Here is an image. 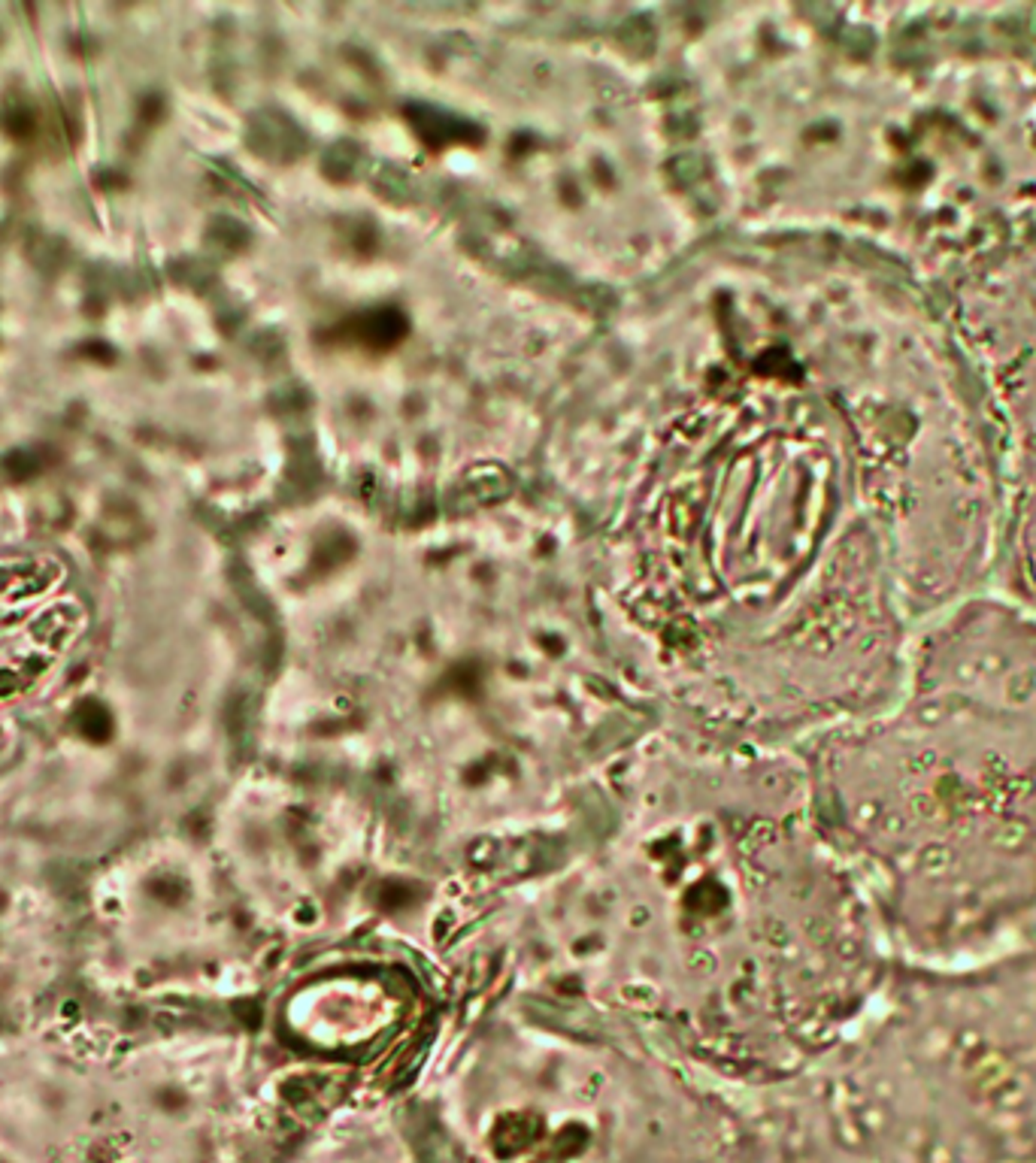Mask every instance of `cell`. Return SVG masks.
I'll list each match as a JSON object with an SVG mask.
<instances>
[{"instance_id": "1", "label": "cell", "mask_w": 1036, "mask_h": 1163, "mask_svg": "<svg viewBox=\"0 0 1036 1163\" xmlns=\"http://www.w3.org/2000/svg\"><path fill=\"white\" fill-rule=\"evenodd\" d=\"M809 797L900 960L1036 934V612H939L894 700L825 736Z\"/></svg>"}, {"instance_id": "2", "label": "cell", "mask_w": 1036, "mask_h": 1163, "mask_svg": "<svg viewBox=\"0 0 1036 1163\" xmlns=\"http://www.w3.org/2000/svg\"><path fill=\"white\" fill-rule=\"evenodd\" d=\"M830 1051L848 1115L906 1163L1036 1154V934L952 964L897 957Z\"/></svg>"}, {"instance_id": "3", "label": "cell", "mask_w": 1036, "mask_h": 1163, "mask_svg": "<svg viewBox=\"0 0 1036 1163\" xmlns=\"http://www.w3.org/2000/svg\"><path fill=\"white\" fill-rule=\"evenodd\" d=\"M249 139L258 152L273 154V158H291L303 143V136L295 131V125L280 116H258L252 121Z\"/></svg>"}, {"instance_id": "4", "label": "cell", "mask_w": 1036, "mask_h": 1163, "mask_svg": "<svg viewBox=\"0 0 1036 1163\" xmlns=\"http://www.w3.org/2000/svg\"><path fill=\"white\" fill-rule=\"evenodd\" d=\"M4 470L12 479H30V476H37L43 470V461L34 452H27V448H19V452H9L4 458Z\"/></svg>"}, {"instance_id": "5", "label": "cell", "mask_w": 1036, "mask_h": 1163, "mask_svg": "<svg viewBox=\"0 0 1036 1163\" xmlns=\"http://www.w3.org/2000/svg\"><path fill=\"white\" fill-rule=\"evenodd\" d=\"M376 185H379V191H385L389 197H407L409 194L407 176H400L397 170H389V167L376 170Z\"/></svg>"}, {"instance_id": "6", "label": "cell", "mask_w": 1036, "mask_h": 1163, "mask_svg": "<svg viewBox=\"0 0 1036 1163\" xmlns=\"http://www.w3.org/2000/svg\"><path fill=\"white\" fill-rule=\"evenodd\" d=\"M209 237L219 240L222 245H243L245 230L237 222H230V219H215L212 227H209Z\"/></svg>"}, {"instance_id": "7", "label": "cell", "mask_w": 1036, "mask_h": 1163, "mask_svg": "<svg viewBox=\"0 0 1036 1163\" xmlns=\"http://www.w3.org/2000/svg\"><path fill=\"white\" fill-rule=\"evenodd\" d=\"M4 128L12 136H27L30 131H34V113H30L27 106H15V110H9L4 116Z\"/></svg>"}, {"instance_id": "8", "label": "cell", "mask_w": 1036, "mask_h": 1163, "mask_svg": "<svg viewBox=\"0 0 1036 1163\" xmlns=\"http://www.w3.org/2000/svg\"><path fill=\"white\" fill-rule=\"evenodd\" d=\"M82 352L88 354V358H100L103 364H110L113 358H116V352L106 346V343H100V339H95V343H88V346H82Z\"/></svg>"}, {"instance_id": "9", "label": "cell", "mask_w": 1036, "mask_h": 1163, "mask_svg": "<svg viewBox=\"0 0 1036 1163\" xmlns=\"http://www.w3.org/2000/svg\"><path fill=\"white\" fill-rule=\"evenodd\" d=\"M158 110H161V98H158V95H149V98L143 100V106H140V113H146L152 121L158 118Z\"/></svg>"}]
</instances>
